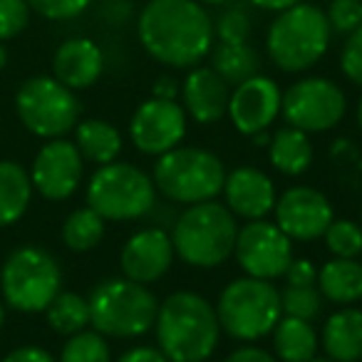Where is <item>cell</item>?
<instances>
[{"mask_svg":"<svg viewBox=\"0 0 362 362\" xmlns=\"http://www.w3.org/2000/svg\"><path fill=\"white\" fill-rule=\"evenodd\" d=\"M141 47L166 67H197L214 50V21L199 0H149L136 18Z\"/></svg>","mask_w":362,"mask_h":362,"instance_id":"cell-1","label":"cell"},{"mask_svg":"<svg viewBox=\"0 0 362 362\" xmlns=\"http://www.w3.org/2000/svg\"><path fill=\"white\" fill-rule=\"evenodd\" d=\"M156 345L169 362H204L221 340L216 305L192 291H176L159 303Z\"/></svg>","mask_w":362,"mask_h":362,"instance_id":"cell-2","label":"cell"},{"mask_svg":"<svg viewBox=\"0 0 362 362\" xmlns=\"http://www.w3.org/2000/svg\"><path fill=\"white\" fill-rule=\"evenodd\" d=\"M238 223L226 204H192L176 216L171 226L174 253L192 268H218L233 256Z\"/></svg>","mask_w":362,"mask_h":362,"instance_id":"cell-3","label":"cell"},{"mask_svg":"<svg viewBox=\"0 0 362 362\" xmlns=\"http://www.w3.org/2000/svg\"><path fill=\"white\" fill-rule=\"evenodd\" d=\"M330 25L325 13L310 3H296L273 18L266 35L271 62L283 72H305L322 60L330 47Z\"/></svg>","mask_w":362,"mask_h":362,"instance_id":"cell-4","label":"cell"},{"mask_svg":"<svg viewBox=\"0 0 362 362\" xmlns=\"http://www.w3.org/2000/svg\"><path fill=\"white\" fill-rule=\"evenodd\" d=\"M90 325L105 337H141L154 327L159 300L144 283L107 278L92 288Z\"/></svg>","mask_w":362,"mask_h":362,"instance_id":"cell-5","label":"cell"},{"mask_svg":"<svg viewBox=\"0 0 362 362\" xmlns=\"http://www.w3.org/2000/svg\"><path fill=\"white\" fill-rule=\"evenodd\" d=\"M151 181L169 202L192 206L211 202L223 192L226 166L214 151L202 146H174L156 156Z\"/></svg>","mask_w":362,"mask_h":362,"instance_id":"cell-6","label":"cell"},{"mask_svg":"<svg viewBox=\"0 0 362 362\" xmlns=\"http://www.w3.org/2000/svg\"><path fill=\"white\" fill-rule=\"evenodd\" d=\"M216 315L221 332L233 340L256 342L271 335L276 322L283 317L281 291L273 286V281L251 276L236 278L218 293Z\"/></svg>","mask_w":362,"mask_h":362,"instance_id":"cell-7","label":"cell"},{"mask_svg":"<svg viewBox=\"0 0 362 362\" xmlns=\"http://www.w3.org/2000/svg\"><path fill=\"white\" fill-rule=\"evenodd\" d=\"M156 187L144 169L127 161L102 164L87 184V206L105 221H134L154 209Z\"/></svg>","mask_w":362,"mask_h":362,"instance_id":"cell-8","label":"cell"},{"mask_svg":"<svg viewBox=\"0 0 362 362\" xmlns=\"http://www.w3.org/2000/svg\"><path fill=\"white\" fill-rule=\"evenodd\" d=\"M60 286V263L40 246L16 248L0 268L3 303L18 313H45Z\"/></svg>","mask_w":362,"mask_h":362,"instance_id":"cell-9","label":"cell"},{"mask_svg":"<svg viewBox=\"0 0 362 362\" xmlns=\"http://www.w3.org/2000/svg\"><path fill=\"white\" fill-rule=\"evenodd\" d=\"M16 112L30 134L57 139L75 129L82 107L75 90L65 87L57 77L35 75L23 82L18 90Z\"/></svg>","mask_w":362,"mask_h":362,"instance_id":"cell-10","label":"cell"},{"mask_svg":"<svg viewBox=\"0 0 362 362\" xmlns=\"http://www.w3.org/2000/svg\"><path fill=\"white\" fill-rule=\"evenodd\" d=\"M347 112V97L337 82L327 77H303L286 90L281 102V115L288 127L315 134L330 132L342 122Z\"/></svg>","mask_w":362,"mask_h":362,"instance_id":"cell-11","label":"cell"},{"mask_svg":"<svg viewBox=\"0 0 362 362\" xmlns=\"http://www.w3.org/2000/svg\"><path fill=\"white\" fill-rule=\"evenodd\" d=\"M233 256L241 271L261 281L283 278L293 261V241L276 226V221L258 218L238 228Z\"/></svg>","mask_w":362,"mask_h":362,"instance_id":"cell-12","label":"cell"},{"mask_svg":"<svg viewBox=\"0 0 362 362\" xmlns=\"http://www.w3.org/2000/svg\"><path fill=\"white\" fill-rule=\"evenodd\" d=\"M85 176V159L75 141L47 139V144L35 154L30 166V181L40 197L47 202H65L77 192Z\"/></svg>","mask_w":362,"mask_h":362,"instance_id":"cell-13","label":"cell"},{"mask_svg":"<svg viewBox=\"0 0 362 362\" xmlns=\"http://www.w3.org/2000/svg\"><path fill=\"white\" fill-rule=\"evenodd\" d=\"M187 134V112L176 100L141 102L129 122V139L141 154L161 156L181 144Z\"/></svg>","mask_w":362,"mask_h":362,"instance_id":"cell-14","label":"cell"},{"mask_svg":"<svg viewBox=\"0 0 362 362\" xmlns=\"http://www.w3.org/2000/svg\"><path fill=\"white\" fill-rule=\"evenodd\" d=\"M276 226L291 241H317L332 223L330 199L313 187H291L276 199Z\"/></svg>","mask_w":362,"mask_h":362,"instance_id":"cell-15","label":"cell"},{"mask_svg":"<svg viewBox=\"0 0 362 362\" xmlns=\"http://www.w3.org/2000/svg\"><path fill=\"white\" fill-rule=\"evenodd\" d=\"M283 92L276 80L266 75H253L231 90L228 100V119L236 132L253 136L266 132L281 115Z\"/></svg>","mask_w":362,"mask_h":362,"instance_id":"cell-16","label":"cell"},{"mask_svg":"<svg viewBox=\"0 0 362 362\" xmlns=\"http://www.w3.org/2000/svg\"><path fill=\"white\" fill-rule=\"evenodd\" d=\"M174 256V243L164 228H141L122 246L119 266L124 278L149 286L169 273Z\"/></svg>","mask_w":362,"mask_h":362,"instance_id":"cell-17","label":"cell"},{"mask_svg":"<svg viewBox=\"0 0 362 362\" xmlns=\"http://www.w3.org/2000/svg\"><path fill=\"white\" fill-rule=\"evenodd\" d=\"M221 194L226 199L228 211L246 221L266 218L278 199L273 179L256 166H236L233 171H228Z\"/></svg>","mask_w":362,"mask_h":362,"instance_id":"cell-18","label":"cell"},{"mask_svg":"<svg viewBox=\"0 0 362 362\" xmlns=\"http://www.w3.org/2000/svg\"><path fill=\"white\" fill-rule=\"evenodd\" d=\"M231 85L214 67H192L181 82V107L199 124H216L226 117Z\"/></svg>","mask_w":362,"mask_h":362,"instance_id":"cell-19","label":"cell"},{"mask_svg":"<svg viewBox=\"0 0 362 362\" xmlns=\"http://www.w3.org/2000/svg\"><path fill=\"white\" fill-rule=\"evenodd\" d=\"M105 72V55L90 37H70L55 50L52 77L70 90H87Z\"/></svg>","mask_w":362,"mask_h":362,"instance_id":"cell-20","label":"cell"},{"mask_svg":"<svg viewBox=\"0 0 362 362\" xmlns=\"http://www.w3.org/2000/svg\"><path fill=\"white\" fill-rule=\"evenodd\" d=\"M320 345L332 362H362V310L345 305L327 315Z\"/></svg>","mask_w":362,"mask_h":362,"instance_id":"cell-21","label":"cell"},{"mask_svg":"<svg viewBox=\"0 0 362 362\" xmlns=\"http://www.w3.org/2000/svg\"><path fill=\"white\" fill-rule=\"evenodd\" d=\"M317 291L337 305H355L362 300V263L357 258H332L317 271Z\"/></svg>","mask_w":362,"mask_h":362,"instance_id":"cell-22","label":"cell"},{"mask_svg":"<svg viewBox=\"0 0 362 362\" xmlns=\"http://www.w3.org/2000/svg\"><path fill=\"white\" fill-rule=\"evenodd\" d=\"M33 192L30 171L13 159H0V228L25 216Z\"/></svg>","mask_w":362,"mask_h":362,"instance_id":"cell-23","label":"cell"},{"mask_svg":"<svg viewBox=\"0 0 362 362\" xmlns=\"http://www.w3.org/2000/svg\"><path fill=\"white\" fill-rule=\"evenodd\" d=\"M271 335L278 362H308L315 357L317 347H320V337H317L313 322L300 320V317L283 315Z\"/></svg>","mask_w":362,"mask_h":362,"instance_id":"cell-24","label":"cell"},{"mask_svg":"<svg viewBox=\"0 0 362 362\" xmlns=\"http://www.w3.org/2000/svg\"><path fill=\"white\" fill-rule=\"evenodd\" d=\"M271 164L286 176H300L313 164V144L305 132L296 127H281L276 134H271L268 144Z\"/></svg>","mask_w":362,"mask_h":362,"instance_id":"cell-25","label":"cell"},{"mask_svg":"<svg viewBox=\"0 0 362 362\" xmlns=\"http://www.w3.org/2000/svg\"><path fill=\"white\" fill-rule=\"evenodd\" d=\"M75 144L82 159L102 166L117 161L122 151V134L112 122L105 119H82L75 127Z\"/></svg>","mask_w":362,"mask_h":362,"instance_id":"cell-26","label":"cell"},{"mask_svg":"<svg viewBox=\"0 0 362 362\" xmlns=\"http://www.w3.org/2000/svg\"><path fill=\"white\" fill-rule=\"evenodd\" d=\"M211 67L228 85H241L243 80L258 75L261 60L248 42H218L211 55Z\"/></svg>","mask_w":362,"mask_h":362,"instance_id":"cell-27","label":"cell"},{"mask_svg":"<svg viewBox=\"0 0 362 362\" xmlns=\"http://www.w3.org/2000/svg\"><path fill=\"white\" fill-rule=\"evenodd\" d=\"M47 325L57 332V335H75L80 330H87L90 325V303L82 298L80 293H57L52 303L45 308Z\"/></svg>","mask_w":362,"mask_h":362,"instance_id":"cell-28","label":"cell"},{"mask_svg":"<svg viewBox=\"0 0 362 362\" xmlns=\"http://www.w3.org/2000/svg\"><path fill=\"white\" fill-rule=\"evenodd\" d=\"M105 218L90 206L75 209L70 216L62 223V241L70 251L75 253H87L92 248L100 246V241L105 238Z\"/></svg>","mask_w":362,"mask_h":362,"instance_id":"cell-29","label":"cell"},{"mask_svg":"<svg viewBox=\"0 0 362 362\" xmlns=\"http://www.w3.org/2000/svg\"><path fill=\"white\" fill-rule=\"evenodd\" d=\"M57 362H112V350L97 330H80L67 337Z\"/></svg>","mask_w":362,"mask_h":362,"instance_id":"cell-30","label":"cell"},{"mask_svg":"<svg viewBox=\"0 0 362 362\" xmlns=\"http://www.w3.org/2000/svg\"><path fill=\"white\" fill-rule=\"evenodd\" d=\"M322 238L335 258H357L362 253V226L350 218H332Z\"/></svg>","mask_w":362,"mask_h":362,"instance_id":"cell-31","label":"cell"},{"mask_svg":"<svg viewBox=\"0 0 362 362\" xmlns=\"http://www.w3.org/2000/svg\"><path fill=\"white\" fill-rule=\"evenodd\" d=\"M281 308L283 315L313 322L322 310V296L315 286H288L281 291Z\"/></svg>","mask_w":362,"mask_h":362,"instance_id":"cell-32","label":"cell"},{"mask_svg":"<svg viewBox=\"0 0 362 362\" xmlns=\"http://www.w3.org/2000/svg\"><path fill=\"white\" fill-rule=\"evenodd\" d=\"M253 30V18L243 6H228L214 23V37L218 42H248Z\"/></svg>","mask_w":362,"mask_h":362,"instance_id":"cell-33","label":"cell"},{"mask_svg":"<svg viewBox=\"0 0 362 362\" xmlns=\"http://www.w3.org/2000/svg\"><path fill=\"white\" fill-rule=\"evenodd\" d=\"M325 18L330 33L347 37L362 25V0H330Z\"/></svg>","mask_w":362,"mask_h":362,"instance_id":"cell-34","label":"cell"},{"mask_svg":"<svg viewBox=\"0 0 362 362\" xmlns=\"http://www.w3.org/2000/svg\"><path fill=\"white\" fill-rule=\"evenodd\" d=\"M30 23L28 0H0V42L18 37Z\"/></svg>","mask_w":362,"mask_h":362,"instance_id":"cell-35","label":"cell"},{"mask_svg":"<svg viewBox=\"0 0 362 362\" xmlns=\"http://www.w3.org/2000/svg\"><path fill=\"white\" fill-rule=\"evenodd\" d=\"M92 0H28L30 11L47 21H72L90 8Z\"/></svg>","mask_w":362,"mask_h":362,"instance_id":"cell-36","label":"cell"},{"mask_svg":"<svg viewBox=\"0 0 362 362\" xmlns=\"http://www.w3.org/2000/svg\"><path fill=\"white\" fill-rule=\"evenodd\" d=\"M340 70L352 85L362 87V25L345 37L340 52Z\"/></svg>","mask_w":362,"mask_h":362,"instance_id":"cell-37","label":"cell"},{"mask_svg":"<svg viewBox=\"0 0 362 362\" xmlns=\"http://www.w3.org/2000/svg\"><path fill=\"white\" fill-rule=\"evenodd\" d=\"M288 286H315L317 283V268L308 258H293L288 271L283 273Z\"/></svg>","mask_w":362,"mask_h":362,"instance_id":"cell-38","label":"cell"},{"mask_svg":"<svg viewBox=\"0 0 362 362\" xmlns=\"http://www.w3.org/2000/svg\"><path fill=\"white\" fill-rule=\"evenodd\" d=\"M3 362H57V360L40 345H21L8 352L3 357Z\"/></svg>","mask_w":362,"mask_h":362,"instance_id":"cell-39","label":"cell"},{"mask_svg":"<svg viewBox=\"0 0 362 362\" xmlns=\"http://www.w3.org/2000/svg\"><path fill=\"white\" fill-rule=\"evenodd\" d=\"M223 362H278V357H273L271 352H266L263 347L243 345V347H236Z\"/></svg>","mask_w":362,"mask_h":362,"instance_id":"cell-40","label":"cell"},{"mask_svg":"<svg viewBox=\"0 0 362 362\" xmlns=\"http://www.w3.org/2000/svg\"><path fill=\"white\" fill-rule=\"evenodd\" d=\"M117 362H169V360H166V355L159 347L136 345V347H132V350H127L124 355H119Z\"/></svg>","mask_w":362,"mask_h":362,"instance_id":"cell-41","label":"cell"},{"mask_svg":"<svg viewBox=\"0 0 362 362\" xmlns=\"http://www.w3.org/2000/svg\"><path fill=\"white\" fill-rule=\"evenodd\" d=\"M151 97H156V100H179L181 85L171 75H161L156 77L154 87H151Z\"/></svg>","mask_w":362,"mask_h":362,"instance_id":"cell-42","label":"cell"},{"mask_svg":"<svg viewBox=\"0 0 362 362\" xmlns=\"http://www.w3.org/2000/svg\"><path fill=\"white\" fill-rule=\"evenodd\" d=\"M253 8H261V11H271V13H281L286 8H293L300 0H248Z\"/></svg>","mask_w":362,"mask_h":362,"instance_id":"cell-43","label":"cell"},{"mask_svg":"<svg viewBox=\"0 0 362 362\" xmlns=\"http://www.w3.org/2000/svg\"><path fill=\"white\" fill-rule=\"evenodd\" d=\"M251 139H253V144H256V146H268V144H271V134H268V129L266 132H258V134H253Z\"/></svg>","mask_w":362,"mask_h":362,"instance_id":"cell-44","label":"cell"},{"mask_svg":"<svg viewBox=\"0 0 362 362\" xmlns=\"http://www.w3.org/2000/svg\"><path fill=\"white\" fill-rule=\"evenodd\" d=\"M6 65H8V50H6V45L0 42V70H3Z\"/></svg>","mask_w":362,"mask_h":362,"instance_id":"cell-45","label":"cell"},{"mask_svg":"<svg viewBox=\"0 0 362 362\" xmlns=\"http://www.w3.org/2000/svg\"><path fill=\"white\" fill-rule=\"evenodd\" d=\"M202 6H226V3H231V0H199Z\"/></svg>","mask_w":362,"mask_h":362,"instance_id":"cell-46","label":"cell"},{"mask_svg":"<svg viewBox=\"0 0 362 362\" xmlns=\"http://www.w3.org/2000/svg\"><path fill=\"white\" fill-rule=\"evenodd\" d=\"M357 127H360V132H362V97H360V102H357Z\"/></svg>","mask_w":362,"mask_h":362,"instance_id":"cell-47","label":"cell"},{"mask_svg":"<svg viewBox=\"0 0 362 362\" xmlns=\"http://www.w3.org/2000/svg\"><path fill=\"white\" fill-rule=\"evenodd\" d=\"M3 322H6V303L0 300V327H3Z\"/></svg>","mask_w":362,"mask_h":362,"instance_id":"cell-48","label":"cell"},{"mask_svg":"<svg viewBox=\"0 0 362 362\" xmlns=\"http://www.w3.org/2000/svg\"><path fill=\"white\" fill-rule=\"evenodd\" d=\"M308 362H332V360H327V357H313V360H308Z\"/></svg>","mask_w":362,"mask_h":362,"instance_id":"cell-49","label":"cell"},{"mask_svg":"<svg viewBox=\"0 0 362 362\" xmlns=\"http://www.w3.org/2000/svg\"><path fill=\"white\" fill-rule=\"evenodd\" d=\"M360 226H362V221H360Z\"/></svg>","mask_w":362,"mask_h":362,"instance_id":"cell-50","label":"cell"}]
</instances>
